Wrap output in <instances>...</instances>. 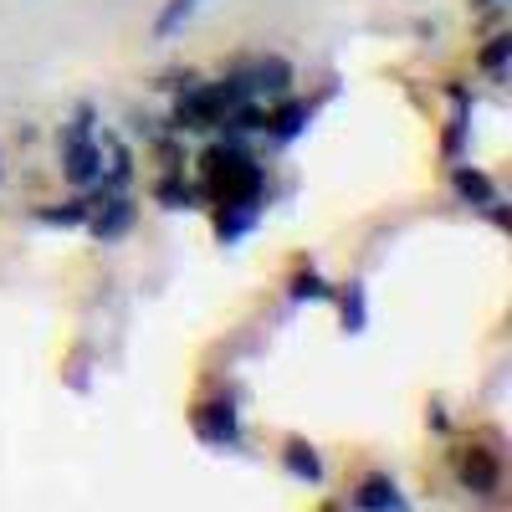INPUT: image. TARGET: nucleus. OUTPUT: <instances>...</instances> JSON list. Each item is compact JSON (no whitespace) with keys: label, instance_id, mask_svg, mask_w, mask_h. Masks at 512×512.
I'll use <instances>...</instances> for the list:
<instances>
[{"label":"nucleus","instance_id":"9d476101","mask_svg":"<svg viewBox=\"0 0 512 512\" xmlns=\"http://www.w3.org/2000/svg\"><path fill=\"white\" fill-rule=\"evenodd\" d=\"M451 190L472 205V210H482L487 200H497V185L482 175V169H472V164H456V169H451Z\"/></svg>","mask_w":512,"mask_h":512},{"label":"nucleus","instance_id":"6e6552de","mask_svg":"<svg viewBox=\"0 0 512 512\" xmlns=\"http://www.w3.org/2000/svg\"><path fill=\"white\" fill-rule=\"evenodd\" d=\"M246 82H251V98H262V93L282 98V93L292 88V67H287L282 57H262V62L246 67Z\"/></svg>","mask_w":512,"mask_h":512},{"label":"nucleus","instance_id":"39448f33","mask_svg":"<svg viewBox=\"0 0 512 512\" xmlns=\"http://www.w3.org/2000/svg\"><path fill=\"white\" fill-rule=\"evenodd\" d=\"M134 216H139V205L128 200V195H103V210H98V216H88V226H93L98 241H118L128 226H134Z\"/></svg>","mask_w":512,"mask_h":512},{"label":"nucleus","instance_id":"423d86ee","mask_svg":"<svg viewBox=\"0 0 512 512\" xmlns=\"http://www.w3.org/2000/svg\"><path fill=\"white\" fill-rule=\"evenodd\" d=\"M256 216H262V200H221V210H216V236L231 246V241H241V236L256 226Z\"/></svg>","mask_w":512,"mask_h":512},{"label":"nucleus","instance_id":"ddd939ff","mask_svg":"<svg viewBox=\"0 0 512 512\" xmlns=\"http://www.w3.org/2000/svg\"><path fill=\"white\" fill-rule=\"evenodd\" d=\"M88 216H93V200H67V205H41L36 210V221L41 226H88Z\"/></svg>","mask_w":512,"mask_h":512},{"label":"nucleus","instance_id":"dca6fc26","mask_svg":"<svg viewBox=\"0 0 512 512\" xmlns=\"http://www.w3.org/2000/svg\"><path fill=\"white\" fill-rule=\"evenodd\" d=\"M195 6H200V0H169V6L159 11V21H154V36H159V41L180 36V31H185V21L195 16Z\"/></svg>","mask_w":512,"mask_h":512},{"label":"nucleus","instance_id":"6ab92c4d","mask_svg":"<svg viewBox=\"0 0 512 512\" xmlns=\"http://www.w3.org/2000/svg\"><path fill=\"white\" fill-rule=\"evenodd\" d=\"M93 118H98V113H93V103H82V108L72 113V123H67L62 144H67V139H88V134H93Z\"/></svg>","mask_w":512,"mask_h":512},{"label":"nucleus","instance_id":"20e7f679","mask_svg":"<svg viewBox=\"0 0 512 512\" xmlns=\"http://www.w3.org/2000/svg\"><path fill=\"white\" fill-rule=\"evenodd\" d=\"M62 175L77 190H93L103 180V144H93V134L88 139H67L62 144Z\"/></svg>","mask_w":512,"mask_h":512},{"label":"nucleus","instance_id":"4468645a","mask_svg":"<svg viewBox=\"0 0 512 512\" xmlns=\"http://www.w3.org/2000/svg\"><path fill=\"white\" fill-rule=\"evenodd\" d=\"M451 128H446V159H461V144H466V128H472V98H466L461 88H451Z\"/></svg>","mask_w":512,"mask_h":512},{"label":"nucleus","instance_id":"1a4fd4ad","mask_svg":"<svg viewBox=\"0 0 512 512\" xmlns=\"http://www.w3.org/2000/svg\"><path fill=\"white\" fill-rule=\"evenodd\" d=\"M354 507H364V512H400L405 507V492L390 477H364L359 492H354Z\"/></svg>","mask_w":512,"mask_h":512},{"label":"nucleus","instance_id":"2eb2a0df","mask_svg":"<svg viewBox=\"0 0 512 512\" xmlns=\"http://www.w3.org/2000/svg\"><path fill=\"white\" fill-rule=\"evenodd\" d=\"M369 328V292L364 282H349L344 287V333H364Z\"/></svg>","mask_w":512,"mask_h":512},{"label":"nucleus","instance_id":"aec40b11","mask_svg":"<svg viewBox=\"0 0 512 512\" xmlns=\"http://www.w3.org/2000/svg\"><path fill=\"white\" fill-rule=\"evenodd\" d=\"M482 6H502V0H482Z\"/></svg>","mask_w":512,"mask_h":512},{"label":"nucleus","instance_id":"a211bd4d","mask_svg":"<svg viewBox=\"0 0 512 512\" xmlns=\"http://www.w3.org/2000/svg\"><path fill=\"white\" fill-rule=\"evenodd\" d=\"M507 57H512V36H507V31H497V36L487 41V47H482V67H487L492 77H502V72H507Z\"/></svg>","mask_w":512,"mask_h":512},{"label":"nucleus","instance_id":"9b49d317","mask_svg":"<svg viewBox=\"0 0 512 512\" xmlns=\"http://www.w3.org/2000/svg\"><path fill=\"white\" fill-rule=\"evenodd\" d=\"M282 466H287V472H292L297 482H308V487H318V482H323V461H318V451H313L308 441H297V436L282 446Z\"/></svg>","mask_w":512,"mask_h":512},{"label":"nucleus","instance_id":"7ed1b4c3","mask_svg":"<svg viewBox=\"0 0 512 512\" xmlns=\"http://www.w3.org/2000/svg\"><path fill=\"white\" fill-rule=\"evenodd\" d=\"M456 477L466 492H477V497H492L497 482H502V466H497V451L487 446H461L456 451Z\"/></svg>","mask_w":512,"mask_h":512},{"label":"nucleus","instance_id":"f257e3e1","mask_svg":"<svg viewBox=\"0 0 512 512\" xmlns=\"http://www.w3.org/2000/svg\"><path fill=\"white\" fill-rule=\"evenodd\" d=\"M200 175H205V195L216 200V205L221 200H262V185H267L262 164H256L236 139L210 144L200 154Z\"/></svg>","mask_w":512,"mask_h":512},{"label":"nucleus","instance_id":"f8f14e48","mask_svg":"<svg viewBox=\"0 0 512 512\" xmlns=\"http://www.w3.org/2000/svg\"><path fill=\"white\" fill-rule=\"evenodd\" d=\"M154 200H159L164 210H195V205H200V190H195V185H185L180 169H169V175L154 185Z\"/></svg>","mask_w":512,"mask_h":512},{"label":"nucleus","instance_id":"0eeeda50","mask_svg":"<svg viewBox=\"0 0 512 512\" xmlns=\"http://www.w3.org/2000/svg\"><path fill=\"white\" fill-rule=\"evenodd\" d=\"M313 123V103H297V98H287L277 113H267V139H277V144H292L297 134H303V128Z\"/></svg>","mask_w":512,"mask_h":512},{"label":"nucleus","instance_id":"f03ea898","mask_svg":"<svg viewBox=\"0 0 512 512\" xmlns=\"http://www.w3.org/2000/svg\"><path fill=\"white\" fill-rule=\"evenodd\" d=\"M195 436L205 446H241V420H236V405L231 400H205L195 410Z\"/></svg>","mask_w":512,"mask_h":512},{"label":"nucleus","instance_id":"f3484780","mask_svg":"<svg viewBox=\"0 0 512 512\" xmlns=\"http://www.w3.org/2000/svg\"><path fill=\"white\" fill-rule=\"evenodd\" d=\"M287 292H292V303H328V297H333V287L318 272H297Z\"/></svg>","mask_w":512,"mask_h":512}]
</instances>
